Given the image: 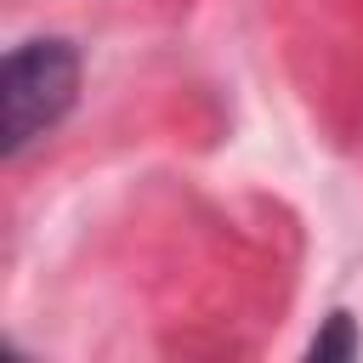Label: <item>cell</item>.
<instances>
[{
  "mask_svg": "<svg viewBox=\"0 0 363 363\" xmlns=\"http://www.w3.org/2000/svg\"><path fill=\"white\" fill-rule=\"evenodd\" d=\"M79 96V51L57 34L23 40L6 51L0 68V147L17 159L34 136L57 130Z\"/></svg>",
  "mask_w": 363,
  "mask_h": 363,
  "instance_id": "1",
  "label": "cell"
},
{
  "mask_svg": "<svg viewBox=\"0 0 363 363\" xmlns=\"http://www.w3.org/2000/svg\"><path fill=\"white\" fill-rule=\"evenodd\" d=\"M306 352H312V357H357V329H352V318L335 312V318L323 323V335H312Z\"/></svg>",
  "mask_w": 363,
  "mask_h": 363,
  "instance_id": "2",
  "label": "cell"
}]
</instances>
